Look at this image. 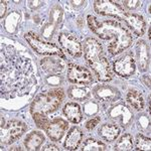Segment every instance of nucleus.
<instances>
[{"instance_id":"35","label":"nucleus","mask_w":151,"mask_h":151,"mask_svg":"<svg viewBox=\"0 0 151 151\" xmlns=\"http://www.w3.org/2000/svg\"><path fill=\"white\" fill-rule=\"evenodd\" d=\"M42 150H45V151H47V150H60V148H58L57 145L48 144V145L45 146V147H43Z\"/></svg>"},{"instance_id":"21","label":"nucleus","mask_w":151,"mask_h":151,"mask_svg":"<svg viewBox=\"0 0 151 151\" xmlns=\"http://www.w3.org/2000/svg\"><path fill=\"white\" fill-rule=\"evenodd\" d=\"M45 140V136H43L42 133L33 131V132H30L26 136L23 143L27 150H38L40 146L43 144Z\"/></svg>"},{"instance_id":"13","label":"nucleus","mask_w":151,"mask_h":151,"mask_svg":"<svg viewBox=\"0 0 151 151\" xmlns=\"http://www.w3.org/2000/svg\"><path fill=\"white\" fill-rule=\"evenodd\" d=\"M58 42L62 45L65 52L75 58H79L83 53L82 43L78 40V38L70 33L63 32L58 35Z\"/></svg>"},{"instance_id":"10","label":"nucleus","mask_w":151,"mask_h":151,"mask_svg":"<svg viewBox=\"0 0 151 151\" xmlns=\"http://www.w3.org/2000/svg\"><path fill=\"white\" fill-rule=\"evenodd\" d=\"M68 80L70 83L76 85H89L93 82L91 72L82 65L70 64L68 69Z\"/></svg>"},{"instance_id":"20","label":"nucleus","mask_w":151,"mask_h":151,"mask_svg":"<svg viewBox=\"0 0 151 151\" xmlns=\"http://www.w3.org/2000/svg\"><path fill=\"white\" fill-rule=\"evenodd\" d=\"M99 136L107 142H113L120 134V128L115 124L105 123L98 129Z\"/></svg>"},{"instance_id":"33","label":"nucleus","mask_w":151,"mask_h":151,"mask_svg":"<svg viewBox=\"0 0 151 151\" xmlns=\"http://www.w3.org/2000/svg\"><path fill=\"white\" fill-rule=\"evenodd\" d=\"M28 6L30 7V8L35 9V8H37V7L41 6L43 4L42 1H28Z\"/></svg>"},{"instance_id":"19","label":"nucleus","mask_w":151,"mask_h":151,"mask_svg":"<svg viewBox=\"0 0 151 151\" xmlns=\"http://www.w3.org/2000/svg\"><path fill=\"white\" fill-rule=\"evenodd\" d=\"M65 116L68 118V120L70 121L74 124H78L82 121L83 115H82V109L79 104L75 103V102H70L65 105L64 109H63Z\"/></svg>"},{"instance_id":"17","label":"nucleus","mask_w":151,"mask_h":151,"mask_svg":"<svg viewBox=\"0 0 151 151\" xmlns=\"http://www.w3.org/2000/svg\"><path fill=\"white\" fill-rule=\"evenodd\" d=\"M124 21L127 26L133 31L137 36H142L146 30V22L140 14L137 13H129L127 12L124 17Z\"/></svg>"},{"instance_id":"38","label":"nucleus","mask_w":151,"mask_h":151,"mask_svg":"<svg viewBox=\"0 0 151 151\" xmlns=\"http://www.w3.org/2000/svg\"><path fill=\"white\" fill-rule=\"evenodd\" d=\"M148 37L150 38V28H149V30H148Z\"/></svg>"},{"instance_id":"36","label":"nucleus","mask_w":151,"mask_h":151,"mask_svg":"<svg viewBox=\"0 0 151 151\" xmlns=\"http://www.w3.org/2000/svg\"><path fill=\"white\" fill-rule=\"evenodd\" d=\"M143 82H144V84L147 86L148 88L150 87V78H149V76H145V77H143Z\"/></svg>"},{"instance_id":"34","label":"nucleus","mask_w":151,"mask_h":151,"mask_svg":"<svg viewBox=\"0 0 151 151\" xmlns=\"http://www.w3.org/2000/svg\"><path fill=\"white\" fill-rule=\"evenodd\" d=\"M0 3H1V14H0V17L3 18L4 15H5V13H6L7 3H6V1H3V0H2Z\"/></svg>"},{"instance_id":"11","label":"nucleus","mask_w":151,"mask_h":151,"mask_svg":"<svg viewBox=\"0 0 151 151\" xmlns=\"http://www.w3.org/2000/svg\"><path fill=\"white\" fill-rule=\"evenodd\" d=\"M63 14H64V12H63V9L60 6L55 5L52 7L50 14V20L45 24V27L42 28V31H41V35H42L43 38L48 40H52L58 26L62 22Z\"/></svg>"},{"instance_id":"12","label":"nucleus","mask_w":151,"mask_h":151,"mask_svg":"<svg viewBox=\"0 0 151 151\" xmlns=\"http://www.w3.org/2000/svg\"><path fill=\"white\" fill-rule=\"evenodd\" d=\"M69 124L62 118H55L52 120H48L45 124L43 130L47 132V136L52 141H60L67 131Z\"/></svg>"},{"instance_id":"31","label":"nucleus","mask_w":151,"mask_h":151,"mask_svg":"<svg viewBox=\"0 0 151 151\" xmlns=\"http://www.w3.org/2000/svg\"><path fill=\"white\" fill-rule=\"evenodd\" d=\"M122 3L123 6H125L129 10H134L141 5V1H138V0H126V1H123Z\"/></svg>"},{"instance_id":"4","label":"nucleus","mask_w":151,"mask_h":151,"mask_svg":"<svg viewBox=\"0 0 151 151\" xmlns=\"http://www.w3.org/2000/svg\"><path fill=\"white\" fill-rule=\"evenodd\" d=\"M65 99V92L63 89H53L45 91L38 95L30 105V114L33 118L45 117L53 113L60 106Z\"/></svg>"},{"instance_id":"28","label":"nucleus","mask_w":151,"mask_h":151,"mask_svg":"<svg viewBox=\"0 0 151 151\" xmlns=\"http://www.w3.org/2000/svg\"><path fill=\"white\" fill-rule=\"evenodd\" d=\"M45 81L47 85H50V86L57 87V86H60V85L63 84L64 79H63V77L60 75H50L45 78Z\"/></svg>"},{"instance_id":"22","label":"nucleus","mask_w":151,"mask_h":151,"mask_svg":"<svg viewBox=\"0 0 151 151\" xmlns=\"http://www.w3.org/2000/svg\"><path fill=\"white\" fill-rule=\"evenodd\" d=\"M68 96L72 100L84 102L90 98L91 92L86 87L80 86H70L68 90Z\"/></svg>"},{"instance_id":"32","label":"nucleus","mask_w":151,"mask_h":151,"mask_svg":"<svg viewBox=\"0 0 151 151\" xmlns=\"http://www.w3.org/2000/svg\"><path fill=\"white\" fill-rule=\"evenodd\" d=\"M100 121H101V118H100V116L93 117V118L90 119V120L86 123V128L88 129V130H93V129L100 123Z\"/></svg>"},{"instance_id":"1","label":"nucleus","mask_w":151,"mask_h":151,"mask_svg":"<svg viewBox=\"0 0 151 151\" xmlns=\"http://www.w3.org/2000/svg\"><path fill=\"white\" fill-rule=\"evenodd\" d=\"M88 25L90 29L105 40H114L108 45V52L116 55L131 47L133 37L131 32L124 25L116 20L99 21L92 15L88 16Z\"/></svg>"},{"instance_id":"27","label":"nucleus","mask_w":151,"mask_h":151,"mask_svg":"<svg viewBox=\"0 0 151 151\" xmlns=\"http://www.w3.org/2000/svg\"><path fill=\"white\" fill-rule=\"evenodd\" d=\"M136 149L137 150H150L151 140L149 137H145L142 134H138L135 139Z\"/></svg>"},{"instance_id":"2","label":"nucleus","mask_w":151,"mask_h":151,"mask_svg":"<svg viewBox=\"0 0 151 151\" xmlns=\"http://www.w3.org/2000/svg\"><path fill=\"white\" fill-rule=\"evenodd\" d=\"M32 76L30 62L27 58L12 55L9 60H2L1 63V89L2 92L11 93L25 90L31 86L29 77Z\"/></svg>"},{"instance_id":"26","label":"nucleus","mask_w":151,"mask_h":151,"mask_svg":"<svg viewBox=\"0 0 151 151\" xmlns=\"http://www.w3.org/2000/svg\"><path fill=\"white\" fill-rule=\"evenodd\" d=\"M106 149V145L102 141L95 138H88L84 142L82 150L83 151H103Z\"/></svg>"},{"instance_id":"14","label":"nucleus","mask_w":151,"mask_h":151,"mask_svg":"<svg viewBox=\"0 0 151 151\" xmlns=\"http://www.w3.org/2000/svg\"><path fill=\"white\" fill-rule=\"evenodd\" d=\"M93 94L97 100L107 102V103H113L120 99V92L116 88L108 86V85L97 86L93 90Z\"/></svg>"},{"instance_id":"3","label":"nucleus","mask_w":151,"mask_h":151,"mask_svg":"<svg viewBox=\"0 0 151 151\" xmlns=\"http://www.w3.org/2000/svg\"><path fill=\"white\" fill-rule=\"evenodd\" d=\"M85 58L101 82H110L113 78L110 65L103 52V47L97 40L88 37L84 43Z\"/></svg>"},{"instance_id":"29","label":"nucleus","mask_w":151,"mask_h":151,"mask_svg":"<svg viewBox=\"0 0 151 151\" xmlns=\"http://www.w3.org/2000/svg\"><path fill=\"white\" fill-rule=\"evenodd\" d=\"M138 126L142 131H146L149 130L150 128V119L149 116L145 115V114H142V115L139 116L138 118Z\"/></svg>"},{"instance_id":"18","label":"nucleus","mask_w":151,"mask_h":151,"mask_svg":"<svg viewBox=\"0 0 151 151\" xmlns=\"http://www.w3.org/2000/svg\"><path fill=\"white\" fill-rule=\"evenodd\" d=\"M83 132L81 129L78 127H73L70 129V131L68 132L67 138L65 141V148L67 150H76L79 145L81 144L82 139H83Z\"/></svg>"},{"instance_id":"8","label":"nucleus","mask_w":151,"mask_h":151,"mask_svg":"<svg viewBox=\"0 0 151 151\" xmlns=\"http://www.w3.org/2000/svg\"><path fill=\"white\" fill-rule=\"evenodd\" d=\"M107 115L112 120L118 122L124 128L129 127L134 119L132 110L123 103H118L111 106Z\"/></svg>"},{"instance_id":"16","label":"nucleus","mask_w":151,"mask_h":151,"mask_svg":"<svg viewBox=\"0 0 151 151\" xmlns=\"http://www.w3.org/2000/svg\"><path fill=\"white\" fill-rule=\"evenodd\" d=\"M135 55L138 67L141 72H146L149 67V47L144 40L137 41L135 45Z\"/></svg>"},{"instance_id":"25","label":"nucleus","mask_w":151,"mask_h":151,"mask_svg":"<svg viewBox=\"0 0 151 151\" xmlns=\"http://www.w3.org/2000/svg\"><path fill=\"white\" fill-rule=\"evenodd\" d=\"M20 20V14L17 11H12L5 19V29L9 33H14L17 29L18 22Z\"/></svg>"},{"instance_id":"30","label":"nucleus","mask_w":151,"mask_h":151,"mask_svg":"<svg viewBox=\"0 0 151 151\" xmlns=\"http://www.w3.org/2000/svg\"><path fill=\"white\" fill-rule=\"evenodd\" d=\"M99 107L98 105H97V103H95V102L93 101H90L88 102V103L85 104L84 106V112L87 114V115L91 116V115H94V114H96L97 112H98L99 110Z\"/></svg>"},{"instance_id":"9","label":"nucleus","mask_w":151,"mask_h":151,"mask_svg":"<svg viewBox=\"0 0 151 151\" xmlns=\"http://www.w3.org/2000/svg\"><path fill=\"white\" fill-rule=\"evenodd\" d=\"M114 72L118 76L123 78H128L135 73L136 64L134 57L131 52H127L122 57L117 58L113 62Z\"/></svg>"},{"instance_id":"24","label":"nucleus","mask_w":151,"mask_h":151,"mask_svg":"<svg viewBox=\"0 0 151 151\" xmlns=\"http://www.w3.org/2000/svg\"><path fill=\"white\" fill-rule=\"evenodd\" d=\"M132 136L130 134H123L115 144L114 149L117 151H128L133 149V141Z\"/></svg>"},{"instance_id":"6","label":"nucleus","mask_w":151,"mask_h":151,"mask_svg":"<svg viewBox=\"0 0 151 151\" xmlns=\"http://www.w3.org/2000/svg\"><path fill=\"white\" fill-rule=\"evenodd\" d=\"M26 125L23 122L16 120L8 121L1 127V142L10 145L17 141L25 133Z\"/></svg>"},{"instance_id":"37","label":"nucleus","mask_w":151,"mask_h":151,"mask_svg":"<svg viewBox=\"0 0 151 151\" xmlns=\"http://www.w3.org/2000/svg\"><path fill=\"white\" fill-rule=\"evenodd\" d=\"M70 3L74 6H83L86 2L85 1H70Z\"/></svg>"},{"instance_id":"5","label":"nucleus","mask_w":151,"mask_h":151,"mask_svg":"<svg viewBox=\"0 0 151 151\" xmlns=\"http://www.w3.org/2000/svg\"><path fill=\"white\" fill-rule=\"evenodd\" d=\"M28 45L33 48V50L36 52L38 55H58L63 58H65V55L63 53V50L58 45L50 43L48 41L41 40L38 35H36L35 32H27L24 35Z\"/></svg>"},{"instance_id":"23","label":"nucleus","mask_w":151,"mask_h":151,"mask_svg":"<svg viewBox=\"0 0 151 151\" xmlns=\"http://www.w3.org/2000/svg\"><path fill=\"white\" fill-rule=\"evenodd\" d=\"M126 100L128 104L136 111H141L144 108V99L140 92L135 90H130L126 95Z\"/></svg>"},{"instance_id":"7","label":"nucleus","mask_w":151,"mask_h":151,"mask_svg":"<svg viewBox=\"0 0 151 151\" xmlns=\"http://www.w3.org/2000/svg\"><path fill=\"white\" fill-rule=\"evenodd\" d=\"M94 9L98 14L104 16H112L117 19L124 20L127 11L120 4L110 0H96L94 1Z\"/></svg>"},{"instance_id":"15","label":"nucleus","mask_w":151,"mask_h":151,"mask_svg":"<svg viewBox=\"0 0 151 151\" xmlns=\"http://www.w3.org/2000/svg\"><path fill=\"white\" fill-rule=\"evenodd\" d=\"M65 58L58 57H47L40 60V67L48 75H60L65 68Z\"/></svg>"}]
</instances>
